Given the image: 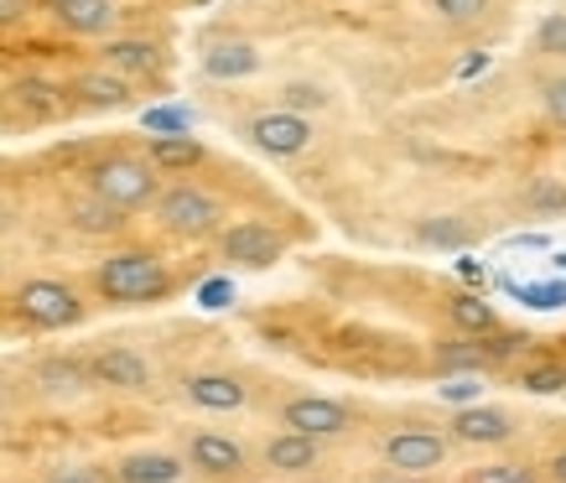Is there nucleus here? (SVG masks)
<instances>
[{
  "instance_id": "obj_7",
  "label": "nucleus",
  "mask_w": 566,
  "mask_h": 483,
  "mask_svg": "<svg viewBox=\"0 0 566 483\" xmlns=\"http://www.w3.org/2000/svg\"><path fill=\"white\" fill-rule=\"evenodd\" d=\"M281 427L327 442V437L354 432V411H348L344 400H327V396H292L286 406H281Z\"/></svg>"
},
{
  "instance_id": "obj_34",
  "label": "nucleus",
  "mask_w": 566,
  "mask_h": 483,
  "mask_svg": "<svg viewBox=\"0 0 566 483\" xmlns=\"http://www.w3.org/2000/svg\"><path fill=\"white\" fill-rule=\"evenodd\" d=\"M479 375H447V385H442V396L452 400V406H473L479 400Z\"/></svg>"
},
{
  "instance_id": "obj_39",
  "label": "nucleus",
  "mask_w": 566,
  "mask_h": 483,
  "mask_svg": "<svg viewBox=\"0 0 566 483\" xmlns=\"http://www.w3.org/2000/svg\"><path fill=\"white\" fill-rule=\"evenodd\" d=\"M546 473H551V483H566V452H556V458H551Z\"/></svg>"
},
{
  "instance_id": "obj_24",
  "label": "nucleus",
  "mask_w": 566,
  "mask_h": 483,
  "mask_svg": "<svg viewBox=\"0 0 566 483\" xmlns=\"http://www.w3.org/2000/svg\"><path fill=\"white\" fill-rule=\"evenodd\" d=\"M120 224H125L120 208H109L104 198H94V192H88L84 203H73V229H84V234H115Z\"/></svg>"
},
{
  "instance_id": "obj_23",
  "label": "nucleus",
  "mask_w": 566,
  "mask_h": 483,
  "mask_svg": "<svg viewBox=\"0 0 566 483\" xmlns=\"http://www.w3.org/2000/svg\"><path fill=\"white\" fill-rule=\"evenodd\" d=\"M447 317H452V328L458 333H494L499 328V312L483 302V296H452L447 302Z\"/></svg>"
},
{
  "instance_id": "obj_29",
  "label": "nucleus",
  "mask_w": 566,
  "mask_h": 483,
  "mask_svg": "<svg viewBox=\"0 0 566 483\" xmlns=\"http://www.w3.org/2000/svg\"><path fill=\"white\" fill-rule=\"evenodd\" d=\"M535 52H546V57H566V11H551V17L535 27Z\"/></svg>"
},
{
  "instance_id": "obj_25",
  "label": "nucleus",
  "mask_w": 566,
  "mask_h": 483,
  "mask_svg": "<svg viewBox=\"0 0 566 483\" xmlns=\"http://www.w3.org/2000/svg\"><path fill=\"white\" fill-rule=\"evenodd\" d=\"M11 94H17V104H27L32 115H57V109H63V99H57L63 88H57V84H42V78H21Z\"/></svg>"
},
{
  "instance_id": "obj_26",
  "label": "nucleus",
  "mask_w": 566,
  "mask_h": 483,
  "mask_svg": "<svg viewBox=\"0 0 566 483\" xmlns=\"http://www.w3.org/2000/svg\"><path fill=\"white\" fill-rule=\"evenodd\" d=\"M520 390H531V396L566 390V364H531V369H520Z\"/></svg>"
},
{
  "instance_id": "obj_27",
  "label": "nucleus",
  "mask_w": 566,
  "mask_h": 483,
  "mask_svg": "<svg viewBox=\"0 0 566 483\" xmlns=\"http://www.w3.org/2000/svg\"><path fill=\"white\" fill-rule=\"evenodd\" d=\"M525 203L535 213H566V182L562 177H535L531 192H525Z\"/></svg>"
},
{
  "instance_id": "obj_10",
  "label": "nucleus",
  "mask_w": 566,
  "mask_h": 483,
  "mask_svg": "<svg viewBox=\"0 0 566 483\" xmlns=\"http://www.w3.org/2000/svg\"><path fill=\"white\" fill-rule=\"evenodd\" d=\"M88 380L104 385V390H125V396H140V390H151V364L140 359L136 348L109 344V348H99V354L88 359Z\"/></svg>"
},
{
  "instance_id": "obj_19",
  "label": "nucleus",
  "mask_w": 566,
  "mask_h": 483,
  "mask_svg": "<svg viewBox=\"0 0 566 483\" xmlns=\"http://www.w3.org/2000/svg\"><path fill=\"white\" fill-rule=\"evenodd\" d=\"M182 468L188 463L172 452H125L115 463V483H177Z\"/></svg>"
},
{
  "instance_id": "obj_11",
  "label": "nucleus",
  "mask_w": 566,
  "mask_h": 483,
  "mask_svg": "<svg viewBox=\"0 0 566 483\" xmlns=\"http://www.w3.org/2000/svg\"><path fill=\"white\" fill-rule=\"evenodd\" d=\"M182 400L188 406H198V411H244V400H250V385L240 380V375H223V369H198V375H188L182 380Z\"/></svg>"
},
{
  "instance_id": "obj_14",
  "label": "nucleus",
  "mask_w": 566,
  "mask_h": 483,
  "mask_svg": "<svg viewBox=\"0 0 566 483\" xmlns=\"http://www.w3.org/2000/svg\"><path fill=\"white\" fill-rule=\"evenodd\" d=\"M32 380L42 396L52 400H78L94 390V380H88V364L84 359H73V354H48V359H36L32 369Z\"/></svg>"
},
{
  "instance_id": "obj_30",
  "label": "nucleus",
  "mask_w": 566,
  "mask_h": 483,
  "mask_svg": "<svg viewBox=\"0 0 566 483\" xmlns=\"http://www.w3.org/2000/svg\"><path fill=\"white\" fill-rule=\"evenodd\" d=\"M468 483H541V479H535V468H525V463H489V468H473Z\"/></svg>"
},
{
  "instance_id": "obj_15",
  "label": "nucleus",
  "mask_w": 566,
  "mask_h": 483,
  "mask_svg": "<svg viewBox=\"0 0 566 483\" xmlns=\"http://www.w3.org/2000/svg\"><path fill=\"white\" fill-rule=\"evenodd\" d=\"M69 94L84 104V109H125V104L136 99V84H130V78H120V73H109L99 63V69L78 73V78L69 84Z\"/></svg>"
},
{
  "instance_id": "obj_1",
  "label": "nucleus",
  "mask_w": 566,
  "mask_h": 483,
  "mask_svg": "<svg viewBox=\"0 0 566 483\" xmlns=\"http://www.w3.org/2000/svg\"><path fill=\"white\" fill-rule=\"evenodd\" d=\"M94 292L104 302H115V307H146V302H161L172 292V276L151 250H115L94 271Z\"/></svg>"
},
{
  "instance_id": "obj_4",
  "label": "nucleus",
  "mask_w": 566,
  "mask_h": 483,
  "mask_svg": "<svg viewBox=\"0 0 566 483\" xmlns=\"http://www.w3.org/2000/svg\"><path fill=\"white\" fill-rule=\"evenodd\" d=\"M11 307H17V317L27 328H42V333L78 328V323H84V302H78V292L63 286V281H27Z\"/></svg>"
},
{
  "instance_id": "obj_12",
  "label": "nucleus",
  "mask_w": 566,
  "mask_h": 483,
  "mask_svg": "<svg viewBox=\"0 0 566 483\" xmlns=\"http://www.w3.org/2000/svg\"><path fill=\"white\" fill-rule=\"evenodd\" d=\"M260 463H265V473H281V479H302V473H312V468L323 463V442L307 432H281L265 437V448H260Z\"/></svg>"
},
{
  "instance_id": "obj_42",
  "label": "nucleus",
  "mask_w": 566,
  "mask_h": 483,
  "mask_svg": "<svg viewBox=\"0 0 566 483\" xmlns=\"http://www.w3.org/2000/svg\"><path fill=\"white\" fill-rule=\"evenodd\" d=\"M375 483H411V479H400V473H390V479H375Z\"/></svg>"
},
{
  "instance_id": "obj_28",
  "label": "nucleus",
  "mask_w": 566,
  "mask_h": 483,
  "mask_svg": "<svg viewBox=\"0 0 566 483\" xmlns=\"http://www.w3.org/2000/svg\"><path fill=\"white\" fill-rule=\"evenodd\" d=\"M140 125L151 130V136H188L192 130V115L188 109H172V104H161V109H146Z\"/></svg>"
},
{
  "instance_id": "obj_33",
  "label": "nucleus",
  "mask_w": 566,
  "mask_h": 483,
  "mask_svg": "<svg viewBox=\"0 0 566 483\" xmlns=\"http://www.w3.org/2000/svg\"><path fill=\"white\" fill-rule=\"evenodd\" d=\"M437 6V17L452 21V27H463V21H479L489 11V0H431Z\"/></svg>"
},
{
  "instance_id": "obj_18",
  "label": "nucleus",
  "mask_w": 566,
  "mask_h": 483,
  "mask_svg": "<svg viewBox=\"0 0 566 483\" xmlns=\"http://www.w3.org/2000/svg\"><path fill=\"white\" fill-rule=\"evenodd\" d=\"M431 364H437V375H489V369H494V359H489V348H483L479 333H463V338L437 344Z\"/></svg>"
},
{
  "instance_id": "obj_8",
  "label": "nucleus",
  "mask_w": 566,
  "mask_h": 483,
  "mask_svg": "<svg viewBox=\"0 0 566 483\" xmlns=\"http://www.w3.org/2000/svg\"><path fill=\"white\" fill-rule=\"evenodd\" d=\"M244 136L265 156H302L312 146V125L307 115H292V109H265V115L244 125Z\"/></svg>"
},
{
  "instance_id": "obj_41",
  "label": "nucleus",
  "mask_w": 566,
  "mask_h": 483,
  "mask_svg": "<svg viewBox=\"0 0 566 483\" xmlns=\"http://www.w3.org/2000/svg\"><path fill=\"white\" fill-rule=\"evenodd\" d=\"M483 69H489V57L479 52V57H468V63H463V78H473V73H483Z\"/></svg>"
},
{
  "instance_id": "obj_45",
  "label": "nucleus",
  "mask_w": 566,
  "mask_h": 483,
  "mask_svg": "<svg viewBox=\"0 0 566 483\" xmlns=\"http://www.w3.org/2000/svg\"><path fill=\"white\" fill-rule=\"evenodd\" d=\"M48 6H63V0H48Z\"/></svg>"
},
{
  "instance_id": "obj_31",
  "label": "nucleus",
  "mask_w": 566,
  "mask_h": 483,
  "mask_svg": "<svg viewBox=\"0 0 566 483\" xmlns=\"http://www.w3.org/2000/svg\"><path fill=\"white\" fill-rule=\"evenodd\" d=\"M520 302H531V307L551 312V307H566V281H541V286H515Z\"/></svg>"
},
{
  "instance_id": "obj_5",
  "label": "nucleus",
  "mask_w": 566,
  "mask_h": 483,
  "mask_svg": "<svg viewBox=\"0 0 566 483\" xmlns=\"http://www.w3.org/2000/svg\"><path fill=\"white\" fill-rule=\"evenodd\" d=\"M182 463H188L192 473H203V479L223 483V479H244V473H250V452L229 432L198 427V432H188V442H182Z\"/></svg>"
},
{
  "instance_id": "obj_3",
  "label": "nucleus",
  "mask_w": 566,
  "mask_h": 483,
  "mask_svg": "<svg viewBox=\"0 0 566 483\" xmlns=\"http://www.w3.org/2000/svg\"><path fill=\"white\" fill-rule=\"evenodd\" d=\"M151 208H156V224L167 229V234H177V240H208V234H219V224H223L219 198H208V192L192 188V182H177V188L156 192Z\"/></svg>"
},
{
  "instance_id": "obj_32",
  "label": "nucleus",
  "mask_w": 566,
  "mask_h": 483,
  "mask_svg": "<svg viewBox=\"0 0 566 483\" xmlns=\"http://www.w3.org/2000/svg\"><path fill=\"white\" fill-rule=\"evenodd\" d=\"M327 94L317 84H286L281 88V109H292V115H302V109H323Z\"/></svg>"
},
{
  "instance_id": "obj_43",
  "label": "nucleus",
  "mask_w": 566,
  "mask_h": 483,
  "mask_svg": "<svg viewBox=\"0 0 566 483\" xmlns=\"http://www.w3.org/2000/svg\"><path fill=\"white\" fill-rule=\"evenodd\" d=\"M0 411H6V380H0Z\"/></svg>"
},
{
  "instance_id": "obj_22",
  "label": "nucleus",
  "mask_w": 566,
  "mask_h": 483,
  "mask_svg": "<svg viewBox=\"0 0 566 483\" xmlns=\"http://www.w3.org/2000/svg\"><path fill=\"white\" fill-rule=\"evenodd\" d=\"M151 161L156 172H188V167H198L203 161V146L192 136H151Z\"/></svg>"
},
{
  "instance_id": "obj_13",
  "label": "nucleus",
  "mask_w": 566,
  "mask_h": 483,
  "mask_svg": "<svg viewBox=\"0 0 566 483\" xmlns=\"http://www.w3.org/2000/svg\"><path fill=\"white\" fill-rule=\"evenodd\" d=\"M452 437L468 442V448H499V442H510L515 437V416L499 411V406H463V411L452 416Z\"/></svg>"
},
{
  "instance_id": "obj_35",
  "label": "nucleus",
  "mask_w": 566,
  "mask_h": 483,
  "mask_svg": "<svg viewBox=\"0 0 566 483\" xmlns=\"http://www.w3.org/2000/svg\"><path fill=\"white\" fill-rule=\"evenodd\" d=\"M48 483H104V473L94 463H57L48 473Z\"/></svg>"
},
{
  "instance_id": "obj_20",
  "label": "nucleus",
  "mask_w": 566,
  "mask_h": 483,
  "mask_svg": "<svg viewBox=\"0 0 566 483\" xmlns=\"http://www.w3.org/2000/svg\"><path fill=\"white\" fill-rule=\"evenodd\" d=\"M260 69V52L250 42H213L203 52V73L208 78H250Z\"/></svg>"
},
{
  "instance_id": "obj_2",
  "label": "nucleus",
  "mask_w": 566,
  "mask_h": 483,
  "mask_svg": "<svg viewBox=\"0 0 566 483\" xmlns=\"http://www.w3.org/2000/svg\"><path fill=\"white\" fill-rule=\"evenodd\" d=\"M88 192L104 198L109 208H120V213H136L156 198V167L151 161H140V156H104L88 167Z\"/></svg>"
},
{
  "instance_id": "obj_6",
  "label": "nucleus",
  "mask_w": 566,
  "mask_h": 483,
  "mask_svg": "<svg viewBox=\"0 0 566 483\" xmlns=\"http://www.w3.org/2000/svg\"><path fill=\"white\" fill-rule=\"evenodd\" d=\"M385 468L400 473V479H416V473H437L447 463V437L431 432V427H400V432L385 437Z\"/></svg>"
},
{
  "instance_id": "obj_40",
  "label": "nucleus",
  "mask_w": 566,
  "mask_h": 483,
  "mask_svg": "<svg viewBox=\"0 0 566 483\" xmlns=\"http://www.w3.org/2000/svg\"><path fill=\"white\" fill-rule=\"evenodd\" d=\"M458 271H463L468 281H483V265H479V260H458Z\"/></svg>"
},
{
  "instance_id": "obj_17",
  "label": "nucleus",
  "mask_w": 566,
  "mask_h": 483,
  "mask_svg": "<svg viewBox=\"0 0 566 483\" xmlns=\"http://www.w3.org/2000/svg\"><path fill=\"white\" fill-rule=\"evenodd\" d=\"M52 17L73 36H104L120 21V11H115V0H63V6H52Z\"/></svg>"
},
{
  "instance_id": "obj_36",
  "label": "nucleus",
  "mask_w": 566,
  "mask_h": 483,
  "mask_svg": "<svg viewBox=\"0 0 566 483\" xmlns=\"http://www.w3.org/2000/svg\"><path fill=\"white\" fill-rule=\"evenodd\" d=\"M541 99H546V115H551V120L566 125V73H562V78H551V84L541 88Z\"/></svg>"
},
{
  "instance_id": "obj_9",
  "label": "nucleus",
  "mask_w": 566,
  "mask_h": 483,
  "mask_svg": "<svg viewBox=\"0 0 566 483\" xmlns=\"http://www.w3.org/2000/svg\"><path fill=\"white\" fill-rule=\"evenodd\" d=\"M281 250H286V240H281L275 229L255 224V219H244V224L219 234V255L229 260V265H244V271H271L275 260H281Z\"/></svg>"
},
{
  "instance_id": "obj_44",
  "label": "nucleus",
  "mask_w": 566,
  "mask_h": 483,
  "mask_svg": "<svg viewBox=\"0 0 566 483\" xmlns=\"http://www.w3.org/2000/svg\"><path fill=\"white\" fill-rule=\"evenodd\" d=\"M556 271H566V255H556Z\"/></svg>"
},
{
  "instance_id": "obj_21",
  "label": "nucleus",
  "mask_w": 566,
  "mask_h": 483,
  "mask_svg": "<svg viewBox=\"0 0 566 483\" xmlns=\"http://www.w3.org/2000/svg\"><path fill=\"white\" fill-rule=\"evenodd\" d=\"M416 244H421V250H468V244H473V224L458 219V213L421 219V224H416Z\"/></svg>"
},
{
  "instance_id": "obj_16",
  "label": "nucleus",
  "mask_w": 566,
  "mask_h": 483,
  "mask_svg": "<svg viewBox=\"0 0 566 483\" xmlns=\"http://www.w3.org/2000/svg\"><path fill=\"white\" fill-rule=\"evenodd\" d=\"M99 63L109 73H120V78H151V73H161V48L156 42H146V36H115V42H104Z\"/></svg>"
},
{
  "instance_id": "obj_37",
  "label": "nucleus",
  "mask_w": 566,
  "mask_h": 483,
  "mask_svg": "<svg viewBox=\"0 0 566 483\" xmlns=\"http://www.w3.org/2000/svg\"><path fill=\"white\" fill-rule=\"evenodd\" d=\"M198 302H203V307H229V302H234V286H229V281H208L203 292H198Z\"/></svg>"
},
{
  "instance_id": "obj_38",
  "label": "nucleus",
  "mask_w": 566,
  "mask_h": 483,
  "mask_svg": "<svg viewBox=\"0 0 566 483\" xmlns=\"http://www.w3.org/2000/svg\"><path fill=\"white\" fill-rule=\"evenodd\" d=\"M27 17V0H0V27H17Z\"/></svg>"
}]
</instances>
